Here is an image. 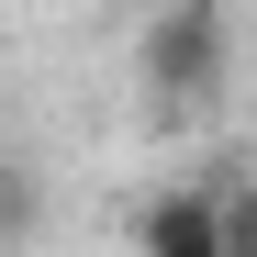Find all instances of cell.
Instances as JSON below:
<instances>
[{"label":"cell","mask_w":257,"mask_h":257,"mask_svg":"<svg viewBox=\"0 0 257 257\" xmlns=\"http://www.w3.org/2000/svg\"><path fill=\"white\" fill-rule=\"evenodd\" d=\"M235 67V12L224 0H157L135 23V90L157 112H212Z\"/></svg>","instance_id":"6da1fadb"},{"label":"cell","mask_w":257,"mask_h":257,"mask_svg":"<svg viewBox=\"0 0 257 257\" xmlns=\"http://www.w3.org/2000/svg\"><path fill=\"white\" fill-rule=\"evenodd\" d=\"M135 257H224V224H212V179H168L135 212Z\"/></svg>","instance_id":"7a4b0ae2"},{"label":"cell","mask_w":257,"mask_h":257,"mask_svg":"<svg viewBox=\"0 0 257 257\" xmlns=\"http://www.w3.org/2000/svg\"><path fill=\"white\" fill-rule=\"evenodd\" d=\"M34 224H45V179H34V157L0 146V257H23V246H34Z\"/></svg>","instance_id":"3957f363"},{"label":"cell","mask_w":257,"mask_h":257,"mask_svg":"<svg viewBox=\"0 0 257 257\" xmlns=\"http://www.w3.org/2000/svg\"><path fill=\"white\" fill-rule=\"evenodd\" d=\"M212 179V224H224V257H257V168H201Z\"/></svg>","instance_id":"277c9868"}]
</instances>
